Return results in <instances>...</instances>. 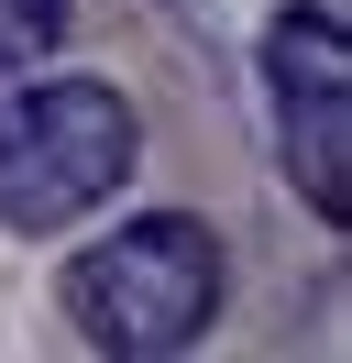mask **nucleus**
Returning a JSON list of instances; mask_svg holds the SVG:
<instances>
[{"mask_svg":"<svg viewBox=\"0 0 352 363\" xmlns=\"http://www.w3.org/2000/svg\"><path fill=\"white\" fill-rule=\"evenodd\" d=\"M220 231L198 209H143V220L99 231L77 264L55 275V308L88 352H121V363H165V352H198L220 319Z\"/></svg>","mask_w":352,"mask_h":363,"instance_id":"f257e3e1","label":"nucleus"},{"mask_svg":"<svg viewBox=\"0 0 352 363\" xmlns=\"http://www.w3.org/2000/svg\"><path fill=\"white\" fill-rule=\"evenodd\" d=\"M143 165V121L110 77H33L0 99V231H77Z\"/></svg>","mask_w":352,"mask_h":363,"instance_id":"f03ea898","label":"nucleus"},{"mask_svg":"<svg viewBox=\"0 0 352 363\" xmlns=\"http://www.w3.org/2000/svg\"><path fill=\"white\" fill-rule=\"evenodd\" d=\"M264 111H275L286 187L341 231L352 220V33L330 0H286L264 23Z\"/></svg>","mask_w":352,"mask_h":363,"instance_id":"7ed1b4c3","label":"nucleus"},{"mask_svg":"<svg viewBox=\"0 0 352 363\" xmlns=\"http://www.w3.org/2000/svg\"><path fill=\"white\" fill-rule=\"evenodd\" d=\"M55 33H66V0H0V77L55 55Z\"/></svg>","mask_w":352,"mask_h":363,"instance_id":"20e7f679","label":"nucleus"}]
</instances>
